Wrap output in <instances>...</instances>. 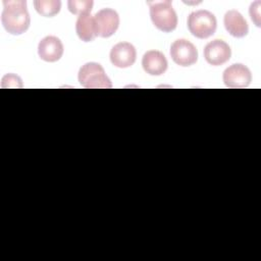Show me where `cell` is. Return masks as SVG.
Wrapping results in <instances>:
<instances>
[{"label":"cell","instance_id":"1","mask_svg":"<svg viewBox=\"0 0 261 261\" xmlns=\"http://www.w3.org/2000/svg\"><path fill=\"white\" fill-rule=\"evenodd\" d=\"M1 22L5 31L11 35H21L31 24L25 0H4Z\"/></svg>","mask_w":261,"mask_h":261},{"label":"cell","instance_id":"2","mask_svg":"<svg viewBox=\"0 0 261 261\" xmlns=\"http://www.w3.org/2000/svg\"><path fill=\"white\" fill-rule=\"evenodd\" d=\"M150 17L153 24L161 32L169 33L176 29L177 15L171 1H148Z\"/></svg>","mask_w":261,"mask_h":261},{"label":"cell","instance_id":"3","mask_svg":"<svg viewBox=\"0 0 261 261\" xmlns=\"http://www.w3.org/2000/svg\"><path fill=\"white\" fill-rule=\"evenodd\" d=\"M188 29L198 39H207L214 35L217 28L215 15L205 9L193 11L188 16Z\"/></svg>","mask_w":261,"mask_h":261},{"label":"cell","instance_id":"4","mask_svg":"<svg viewBox=\"0 0 261 261\" xmlns=\"http://www.w3.org/2000/svg\"><path fill=\"white\" fill-rule=\"evenodd\" d=\"M79 82L87 89H110L112 83L103 66L97 62L85 63L79 71Z\"/></svg>","mask_w":261,"mask_h":261},{"label":"cell","instance_id":"5","mask_svg":"<svg viewBox=\"0 0 261 261\" xmlns=\"http://www.w3.org/2000/svg\"><path fill=\"white\" fill-rule=\"evenodd\" d=\"M171 59L180 66H191L198 60V50L193 43L186 39H178L170 46Z\"/></svg>","mask_w":261,"mask_h":261},{"label":"cell","instance_id":"6","mask_svg":"<svg viewBox=\"0 0 261 261\" xmlns=\"http://www.w3.org/2000/svg\"><path fill=\"white\" fill-rule=\"evenodd\" d=\"M95 24L97 36L101 38H109L114 35L119 27V15L111 8H103L99 10L95 16Z\"/></svg>","mask_w":261,"mask_h":261},{"label":"cell","instance_id":"7","mask_svg":"<svg viewBox=\"0 0 261 261\" xmlns=\"http://www.w3.org/2000/svg\"><path fill=\"white\" fill-rule=\"evenodd\" d=\"M222 80L224 85L228 88L244 89L250 86L252 82V73L246 65L234 63L223 71Z\"/></svg>","mask_w":261,"mask_h":261},{"label":"cell","instance_id":"8","mask_svg":"<svg viewBox=\"0 0 261 261\" xmlns=\"http://www.w3.org/2000/svg\"><path fill=\"white\" fill-rule=\"evenodd\" d=\"M231 50L227 43L216 39L209 42L204 48V57L206 61L214 66L222 65L229 60Z\"/></svg>","mask_w":261,"mask_h":261},{"label":"cell","instance_id":"9","mask_svg":"<svg viewBox=\"0 0 261 261\" xmlns=\"http://www.w3.org/2000/svg\"><path fill=\"white\" fill-rule=\"evenodd\" d=\"M137 58V51L133 44L120 42L114 45L110 51L111 63L119 68L130 67Z\"/></svg>","mask_w":261,"mask_h":261},{"label":"cell","instance_id":"10","mask_svg":"<svg viewBox=\"0 0 261 261\" xmlns=\"http://www.w3.org/2000/svg\"><path fill=\"white\" fill-rule=\"evenodd\" d=\"M63 44L59 38L55 36H47L43 38L38 45L39 57L46 62H56L63 55Z\"/></svg>","mask_w":261,"mask_h":261},{"label":"cell","instance_id":"11","mask_svg":"<svg viewBox=\"0 0 261 261\" xmlns=\"http://www.w3.org/2000/svg\"><path fill=\"white\" fill-rule=\"evenodd\" d=\"M142 66L150 75H161L166 71L168 63L162 52L149 50L142 58Z\"/></svg>","mask_w":261,"mask_h":261},{"label":"cell","instance_id":"12","mask_svg":"<svg viewBox=\"0 0 261 261\" xmlns=\"http://www.w3.org/2000/svg\"><path fill=\"white\" fill-rule=\"evenodd\" d=\"M223 23L226 31L236 38H243L249 32V25L244 16L234 9L228 10L224 14Z\"/></svg>","mask_w":261,"mask_h":261},{"label":"cell","instance_id":"13","mask_svg":"<svg viewBox=\"0 0 261 261\" xmlns=\"http://www.w3.org/2000/svg\"><path fill=\"white\" fill-rule=\"evenodd\" d=\"M75 32L84 42H92L97 37L95 19L90 13L80 15L75 22Z\"/></svg>","mask_w":261,"mask_h":261},{"label":"cell","instance_id":"14","mask_svg":"<svg viewBox=\"0 0 261 261\" xmlns=\"http://www.w3.org/2000/svg\"><path fill=\"white\" fill-rule=\"evenodd\" d=\"M34 6L42 16L52 17L59 13L61 2L59 0H36L34 1Z\"/></svg>","mask_w":261,"mask_h":261},{"label":"cell","instance_id":"15","mask_svg":"<svg viewBox=\"0 0 261 261\" xmlns=\"http://www.w3.org/2000/svg\"><path fill=\"white\" fill-rule=\"evenodd\" d=\"M94 2L92 0H69L67 2L68 10L75 15H82L84 13H90L93 8Z\"/></svg>","mask_w":261,"mask_h":261},{"label":"cell","instance_id":"16","mask_svg":"<svg viewBox=\"0 0 261 261\" xmlns=\"http://www.w3.org/2000/svg\"><path fill=\"white\" fill-rule=\"evenodd\" d=\"M6 82L8 83L3 85L2 88H21L22 87L21 79L18 75H15L13 73H8L3 76L2 83H6Z\"/></svg>","mask_w":261,"mask_h":261},{"label":"cell","instance_id":"17","mask_svg":"<svg viewBox=\"0 0 261 261\" xmlns=\"http://www.w3.org/2000/svg\"><path fill=\"white\" fill-rule=\"evenodd\" d=\"M260 4H261L260 1H256L252 3L249 10L251 19L255 22L257 27H260Z\"/></svg>","mask_w":261,"mask_h":261}]
</instances>
